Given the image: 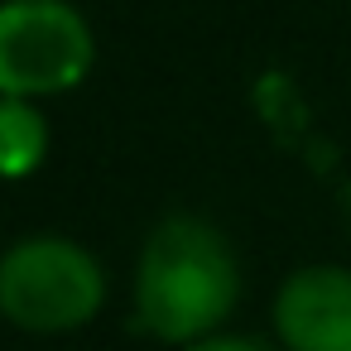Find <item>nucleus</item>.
I'll return each mask as SVG.
<instances>
[{
	"label": "nucleus",
	"instance_id": "obj_1",
	"mask_svg": "<svg viewBox=\"0 0 351 351\" xmlns=\"http://www.w3.org/2000/svg\"><path fill=\"white\" fill-rule=\"evenodd\" d=\"M241 274L217 226L202 217H169L149 231L135 269V317L173 346L212 337L236 308Z\"/></svg>",
	"mask_w": 351,
	"mask_h": 351
},
{
	"label": "nucleus",
	"instance_id": "obj_2",
	"mask_svg": "<svg viewBox=\"0 0 351 351\" xmlns=\"http://www.w3.org/2000/svg\"><path fill=\"white\" fill-rule=\"evenodd\" d=\"M101 265L63 236H34L0 255V313L25 332H73L101 313Z\"/></svg>",
	"mask_w": 351,
	"mask_h": 351
},
{
	"label": "nucleus",
	"instance_id": "obj_3",
	"mask_svg": "<svg viewBox=\"0 0 351 351\" xmlns=\"http://www.w3.org/2000/svg\"><path fill=\"white\" fill-rule=\"evenodd\" d=\"M97 44L68 0H5L0 5V97L39 101L73 92L92 73Z\"/></svg>",
	"mask_w": 351,
	"mask_h": 351
},
{
	"label": "nucleus",
	"instance_id": "obj_4",
	"mask_svg": "<svg viewBox=\"0 0 351 351\" xmlns=\"http://www.w3.org/2000/svg\"><path fill=\"white\" fill-rule=\"evenodd\" d=\"M274 327L289 351H351V269L308 265L284 279Z\"/></svg>",
	"mask_w": 351,
	"mask_h": 351
},
{
	"label": "nucleus",
	"instance_id": "obj_5",
	"mask_svg": "<svg viewBox=\"0 0 351 351\" xmlns=\"http://www.w3.org/2000/svg\"><path fill=\"white\" fill-rule=\"evenodd\" d=\"M49 154V125L34 101L0 97V178H29Z\"/></svg>",
	"mask_w": 351,
	"mask_h": 351
},
{
	"label": "nucleus",
	"instance_id": "obj_6",
	"mask_svg": "<svg viewBox=\"0 0 351 351\" xmlns=\"http://www.w3.org/2000/svg\"><path fill=\"white\" fill-rule=\"evenodd\" d=\"M183 351H274V346L260 341V337H221V332H212V337H202V341H193Z\"/></svg>",
	"mask_w": 351,
	"mask_h": 351
}]
</instances>
